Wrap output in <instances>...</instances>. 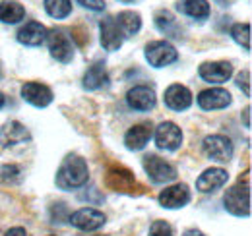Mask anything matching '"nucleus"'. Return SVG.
<instances>
[{"mask_svg": "<svg viewBox=\"0 0 252 236\" xmlns=\"http://www.w3.org/2000/svg\"><path fill=\"white\" fill-rule=\"evenodd\" d=\"M90 180V167L86 163V159H82L80 155H66L64 161L61 163L55 182L57 186L64 192H72L78 188H84Z\"/></svg>", "mask_w": 252, "mask_h": 236, "instance_id": "nucleus-1", "label": "nucleus"}, {"mask_svg": "<svg viewBox=\"0 0 252 236\" xmlns=\"http://www.w3.org/2000/svg\"><path fill=\"white\" fill-rule=\"evenodd\" d=\"M247 177L239 178L223 198L225 211H229L235 217H249L251 215V180H249V171L245 173Z\"/></svg>", "mask_w": 252, "mask_h": 236, "instance_id": "nucleus-2", "label": "nucleus"}, {"mask_svg": "<svg viewBox=\"0 0 252 236\" xmlns=\"http://www.w3.org/2000/svg\"><path fill=\"white\" fill-rule=\"evenodd\" d=\"M142 167L154 184H169L177 178V169L158 155H146L142 159Z\"/></svg>", "mask_w": 252, "mask_h": 236, "instance_id": "nucleus-3", "label": "nucleus"}, {"mask_svg": "<svg viewBox=\"0 0 252 236\" xmlns=\"http://www.w3.org/2000/svg\"><path fill=\"white\" fill-rule=\"evenodd\" d=\"M146 60L150 62V66L154 68H165L171 66L179 60L177 49L169 43V41H152L146 45Z\"/></svg>", "mask_w": 252, "mask_h": 236, "instance_id": "nucleus-4", "label": "nucleus"}, {"mask_svg": "<svg viewBox=\"0 0 252 236\" xmlns=\"http://www.w3.org/2000/svg\"><path fill=\"white\" fill-rule=\"evenodd\" d=\"M47 45H49V53L51 57L61 62V64H68L74 59V45L70 41V37L66 35L63 30H51L47 31Z\"/></svg>", "mask_w": 252, "mask_h": 236, "instance_id": "nucleus-5", "label": "nucleus"}, {"mask_svg": "<svg viewBox=\"0 0 252 236\" xmlns=\"http://www.w3.org/2000/svg\"><path fill=\"white\" fill-rule=\"evenodd\" d=\"M202 149H204V155L216 163H229L233 157V142L221 134L206 136L202 142Z\"/></svg>", "mask_w": 252, "mask_h": 236, "instance_id": "nucleus-6", "label": "nucleus"}, {"mask_svg": "<svg viewBox=\"0 0 252 236\" xmlns=\"http://www.w3.org/2000/svg\"><path fill=\"white\" fill-rule=\"evenodd\" d=\"M68 223L72 227H76L78 231H84V233H94L99 231L105 223H107V217L103 215V211L94 209V207H82L78 209L76 213H72L68 217Z\"/></svg>", "mask_w": 252, "mask_h": 236, "instance_id": "nucleus-7", "label": "nucleus"}, {"mask_svg": "<svg viewBox=\"0 0 252 236\" xmlns=\"http://www.w3.org/2000/svg\"><path fill=\"white\" fill-rule=\"evenodd\" d=\"M107 186L115 192H121V194H136L140 190V184L138 180L134 178V175L125 169V167H111L107 171V178H105Z\"/></svg>", "mask_w": 252, "mask_h": 236, "instance_id": "nucleus-8", "label": "nucleus"}, {"mask_svg": "<svg viewBox=\"0 0 252 236\" xmlns=\"http://www.w3.org/2000/svg\"><path fill=\"white\" fill-rule=\"evenodd\" d=\"M156 146L165 151H177L183 146V130L175 122H161L156 128Z\"/></svg>", "mask_w": 252, "mask_h": 236, "instance_id": "nucleus-9", "label": "nucleus"}, {"mask_svg": "<svg viewBox=\"0 0 252 236\" xmlns=\"http://www.w3.org/2000/svg\"><path fill=\"white\" fill-rule=\"evenodd\" d=\"M198 76L208 84H225L233 76V64L218 60V62H204L198 68Z\"/></svg>", "mask_w": 252, "mask_h": 236, "instance_id": "nucleus-10", "label": "nucleus"}, {"mask_svg": "<svg viewBox=\"0 0 252 236\" xmlns=\"http://www.w3.org/2000/svg\"><path fill=\"white\" fill-rule=\"evenodd\" d=\"M28 142H32V134L18 120H10L0 128V146L2 148H14V146L28 144Z\"/></svg>", "mask_w": 252, "mask_h": 236, "instance_id": "nucleus-11", "label": "nucleus"}, {"mask_svg": "<svg viewBox=\"0 0 252 236\" xmlns=\"http://www.w3.org/2000/svg\"><path fill=\"white\" fill-rule=\"evenodd\" d=\"M196 101H198V107L204 111H221V109H227L233 99H231V93L227 89L210 88L200 91Z\"/></svg>", "mask_w": 252, "mask_h": 236, "instance_id": "nucleus-12", "label": "nucleus"}, {"mask_svg": "<svg viewBox=\"0 0 252 236\" xmlns=\"http://www.w3.org/2000/svg\"><path fill=\"white\" fill-rule=\"evenodd\" d=\"M126 103L132 111H140V113H148L156 107L158 99H156V91L150 86H136L126 93Z\"/></svg>", "mask_w": 252, "mask_h": 236, "instance_id": "nucleus-13", "label": "nucleus"}, {"mask_svg": "<svg viewBox=\"0 0 252 236\" xmlns=\"http://www.w3.org/2000/svg\"><path fill=\"white\" fill-rule=\"evenodd\" d=\"M22 99L37 109H45L53 103V91L49 86L39 82H28L22 86Z\"/></svg>", "mask_w": 252, "mask_h": 236, "instance_id": "nucleus-14", "label": "nucleus"}, {"mask_svg": "<svg viewBox=\"0 0 252 236\" xmlns=\"http://www.w3.org/2000/svg\"><path fill=\"white\" fill-rule=\"evenodd\" d=\"M227 180H229V173L225 171V169H221V167H212V169H206L198 180H196V188H198V192H202V194H214V192H218L220 188H223L225 184H227Z\"/></svg>", "mask_w": 252, "mask_h": 236, "instance_id": "nucleus-15", "label": "nucleus"}, {"mask_svg": "<svg viewBox=\"0 0 252 236\" xmlns=\"http://www.w3.org/2000/svg\"><path fill=\"white\" fill-rule=\"evenodd\" d=\"M163 103L167 109L171 111H177V113H183L187 111L190 105H192V93L187 86H181V84H173L165 89V95H163Z\"/></svg>", "mask_w": 252, "mask_h": 236, "instance_id": "nucleus-16", "label": "nucleus"}, {"mask_svg": "<svg viewBox=\"0 0 252 236\" xmlns=\"http://www.w3.org/2000/svg\"><path fill=\"white\" fill-rule=\"evenodd\" d=\"M159 206L165 209H181L190 202V190L187 184H173L165 188L158 198Z\"/></svg>", "mask_w": 252, "mask_h": 236, "instance_id": "nucleus-17", "label": "nucleus"}, {"mask_svg": "<svg viewBox=\"0 0 252 236\" xmlns=\"http://www.w3.org/2000/svg\"><path fill=\"white\" fill-rule=\"evenodd\" d=\"M99 31H101V45L105 51H119L125 43V35L123 31L119 30L115 18H105L99 24Z\"/></svg>", "mask_w": 252, "mask_h": 236, "instance_id": "nucleus-18", "label": "nucleus"}, {"mask_svg": "<svg viewBox=\"0 0 252 236\" xmlns=\"http://www.w3.org/2000/svg\"><path fill=\"white\" fill-rule=\"evenodd\" d=\"M47 31L49 30L43 24H39V22H28L26 26L20 28L16 39H18V43H22L26 47H39V45L45 43Z\"/></svg>", "mask_w": 252, "mask_h": 236, "instance_id": "nucleus-19", "label": "nucleus"}, {"mask_svg": "<svg viewBox=\"0 0 252 236\" xmlns=\"http://www.w3.org/2000/svg\"><path fill=\"white\" fill-rule=\"evenodd\" d=\"M152 140V124H136L125 134V146L130 151H142Z\"/></svg>", "mask_w": 252, "mask_h": 236, "instance_id": "nucleus-20", "label": "nucleus"}, {"mask_svg": "<svg viewBox=\"0 0 252 236\" xmlns=\"http://www.w3.org/2000/svg\"><path fill=\"white\" fill-rule=\"evenodd\" d=\"M82 86H84V89H88V91H97V89L109 86V72H107L105 62H94L86 70L84 80H82Z\"/></svg>", "mask_w": 252, "mask_h": 236, "instance_id": "nucleus-21", "label": "nucleus"}, {"mask_svg": "<svg viewBox=\"0 0 252 236\" xmlns=\"http://www.w3.org/2000/svg\"><path fill=\"white\" fill-rule=\"evenodd\" d=\"M177 12H181L183 16H189L192 20H198V22H204L210 18V4L208 0H179L175 4Z\"/></svg>", "mask_w": 252, "mask_h": 236, "instance_id": "nucleus-22", "label": "nucleus"}, {"mask_svg": "<svg viewBox=\"0 0 252 236\" xmlns=\"http://www.w3.org/2000/svg\"><path fill=\"white\" fill-rule=\"evenodd\" d=\"M154 22H156V28L161 33H165V35H169L173 39H181L183 37L181 24L177 22V18L169 10H158L156 16H154Z\"/></svg>", "mask_w": 252, "mask_h": 236, "instance_id": "nucleus-23", "label": "nucleus"}, {"mask_svg": "<svg viewBox=\"0 0 252 236\" xmlns=\"http://www.w3.org/2000/svg\"><path fill=\"white\" fill-rule=\"evenodd\" d=\"M115 22H117L119 30L123 31L125 37H132V35H136L138 31L142 30V16H140L138 12H134V10H125V12H121V14L115 18Z\"/></svg>", "mask_w": 252, "mask_h": 236, "instance_id": "nucleus-24", "label": "nucleus"}, {"mask_svg": "<svg viewBox=\"0 0 252 236\" xmlns=\"http://www.w3.org/2000/svg\"><path fill=\"white\" fill-rule=\"evenodd\" d=\"M26 18V8L16 0H4L0 4V22L2 24H20Z\"/></svg>", "mask_w": 252, "mask_h": 236, "instance_id": "nucleus-25", "label": "nucleus"}, {"mask_svg": "<svg viewBox=\"0 0 252 236\" xmlns=\"http://www.w3.org/2000/svg\"><path fill=\"white\" fill-rule=\"evenodd\" d=\"M45 12L55 18V20H64L72 14V0H43Z\"/></svg>", "mask_w": 252, "mask_h": 236, "instance_id": "nucleus-26", "label": "nucleus"}, {"mask_svg": "<svg viewBox=\"0 0 252 236\" xmlns=\"http://www.w3.org/2000/svg\"><path fill=\"white\" fill-rule=\"evenodd\" d=\"M231 39L239 45V47H243L247 53L251 51V24L249 22H245V24H235L233 28H231Z\"/></svg>", "mask_w": 252, "mask_h": 236, "instance_id": "nucleus-27", "label": "nucleus"}, {"mask_svg": "<svg viewBox=\"0 0 252 236\" xmlns=\"http://www.w3.org/2000/svg\"><path fill=\"white\" fill-rule=\"evenodd\" d=\"M22 169L18 165H0V184H18L22 182Z\"/></svg>", "mask_w": 252, "mask_h": 236, "instance_id": "nucleus-28", "label": "nucleus"}, {"mask_svg": "<svg viewBox=\"0 0 252 236\" xmlns=\"http://www.w3.org/2000/svg\"><path fill=\"white\" fill-rule=\"evenodd\" d=\"M148 236H173V229L167 221H154Z\"/></svg>", "mask_w": 252, "mask_h": 236, "instance_id": "nucleus-29", "label": "nucleus"}, {"mask_svg": "<svg viewBox=\"0 0 252 236\" xmlns=\"http://www.w3.org/2000/svg\"><path fill=\"white\" fill-rule=\"evenodd\" d=\"M237 86L245 91L247 97H251V70H243L237 76Z\"/></svg>", "mask_w": 252, "mask_h": 236, "instance_id": "nucleus-30", "label": "nucleus"}, {"mask_svg": "<svg viewBox=\"0 0 252 236\" xmlns=\"http://www.w3.org/2000/svg\"><path fill=\"white\" fill-rule=\"evenodd\" d=\"M80 6L92 10V12H103L105 10V0H76Z\"/></svg>", "mask_w": 252, "mask_h": 236, "instance_id": "nucleus-31", "label": "nucleus"}, {"mask_svg": "<svg viewBox=\"0 0 252 236\" xmlns=\"http://www.w3.org/2000/svg\"><path fill=\"white\" fill-rule=\"evenodd\" d=\"M4 236H28V235H26V229H22V227H14V229H10Z\"/></svg>", "mask_w": 252, "mask_h": 236, "instance_id": "nucleus-32", "label": "nucleus"}, {"mask_svg": "<svg viewBox=\"0 0 252 236\" xmlns=\"http://www.w3.org/2000/svg\"><path fill=\"white\" fill-rule=\"evenodd\" d=\"M183 236H206V235L202 231H198V229H189V231H185Z\"/></svg>", "mask_w": 252, "mask_h": 236, "instance_id": "nucleus-33", "label": "nucleus"}, {"mask_svg": "<svg viewBox=\"0 0 252 236\" xmlns=\"http://www.w3.org/2000/svg\"><path fill=\"white\" fill-rule=\"evenodd\" d=\"M245 126L251 128V107L245 109Z\"/></svg>", "mask_w": 252, "mask_h": 236, "instance_id": "nucleus-34", "label": "nucleus"}, {"mask_svg": "<svg viewBox=\"0 0 252 236\" xmlns=\"http://www.w3.org/2000/svg\"><path fill=\"white\" fill-rule=\"evenodd\" d=\"M2 107H4V95L0 93V109H2Z\"/></svg>", "mask_w": 252, "mask_h": 236, "instance_id": "nucleus-35", "label": "nucleus"}, {"mask_svg": "<svg viewBox=\"0 0 252 236\" xmlns=\"http://www.w3.org/2000/svg\"><path fill=\"white\" fill-rule=\"evenodd\" d=\"M218 2H220V4H223V6H225V4L229 2V0H218Z\"/></svg>", "mask_w": 252, "mask_h": 236, "instance_id": "nucleus-36", "label": "nucleus"}, {"mask_svg": "<svg viewBox=\"0 0 252 236\" xmlns=\"http://www.w3.org/2000/svg\"><path fill=\"white\" fill-rule=\"evenodd\" d=\"M119 2H125V4H130V2H134V0H119Z\"/></svg>", "mask_w": 252, "mask_h": 236, "instance_id": "nucleus-37", "label": "nucleus"}, {"mask_svg": "<svg viewBox=\"0 0 252 236\" xmlns=\"http://www.w3.org/2000/svg\"><path fill=\"white\" fill-rule=\"evenodd\" d=\"M0 78H2V64H0Z\"/></svg>", "mask_w": 252, "mask_h": 236, "instance_id": "nucleus-38", "label": "nucleus"}]
</instances>
